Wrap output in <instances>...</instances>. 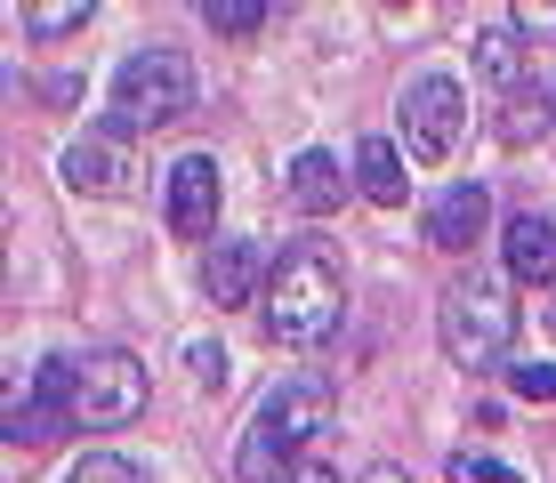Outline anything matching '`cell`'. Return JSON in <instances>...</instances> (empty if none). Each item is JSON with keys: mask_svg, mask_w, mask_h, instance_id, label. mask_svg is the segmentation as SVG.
Segmentation results:
<instances>
[{"mask_svg": "<svg viewBox=\"0 0 556 483\" xmlns=\"http://www.w3.org/2000/svg\"><path fill=\"white\" fill-rule=\"evenodd\" d=\"M435 331H444V355L459 371H492V363L516 346V298L501 275H459L435 306Z\"/></svg>", "mask_w": 556, "mask_h": 483, "instance_id": "obj_4", "label": "cell"}, {"mask_svg": "<svg viewBox=\"0 0 556 483\" xmlns=\"http://www.w3.org/2000/svg\"><path fill=\"white\" fill-rule=\"evenodd\" d=\"M363 483H412L404 468H371V475H363Z\"/></svg>", "mask_w": 556, "mask_h": 483, "instance_id": "obj_23", "label": "cell"}, {"mask_svg": "<svg viewBox=\"0 0 556 483\" xmlns=\"http://www.w3.org/2000/svg\"><path fill=\"white\" fill-rule=\"evenodd\" d=\"M266 250L258 242H210V258H202V290H210V306H258L266 298Z\"/></svg>", "mask_w": 556, "mask_h": 483, "instance_id": "obj_8", "label": "cell"}, {"mask_svg": "<svg viewBox=\"0 0 556 483\" xmlns=\"http://www.w3.org/2000/svg\"><path fill=\"white\" fill-rule=\"evenodd\" d=\"M484 226H492V193L476 178H459L452 193H435V209H428V242L444 250V258L476 250V242H484Z\"/></svg>", "mask_w": 556, "mask_h": 483, "instance_id": "obj_9", "label": "cell"}, {"mask_svg": "<svg viewBox=\"0 0 556 483\" xmlns=\"http://www.w3.org/2000/svg\"><path fill=\"white\" fill-rule=\"evenodd\" d=\"M355 186H363V202H379V209H395V202L412 193L395 138H363V145H355Z\"/></svg>", "mask_w": 556, "mask_h": 483, "instance_id": "obj_14", "label": "cell"}, {"mask_svg": "<svg viewBox=\"0 0 556 483\" xmlns=\"http://www.w3.org/2000/svg\"><path fill=\"white\" fill-rule=\"evenodd\" d=\"M331 428V379L299 371L282 379L275 395L251 411V428H242V452H235V475L242 483H291V459Z\"/></svg>", "mask_w": 556, "mask_h": 483, "instance_id": "obj_1", "label": "cell"}, {"mask_svg": "<svg viewBox=\"0 0 556 483\" xmlns=\"http://www.w3.org/2000/svg\"><path fill=\"white\" fill-rule=\"evenodd\" d=\"M89 25V0H33L25 9V33L33 41H65V33Z\"/></svg>", "mask_w": 556, "mask_h": 483, "instance_id": "obj_16", "label": "cell"}, {"mask_svg": "<svg viewBox=\"0 0 556 483\" xmlns=\"http://www.w3.org/2000/svg\"><path fill=\"white\" fill-rule=\"evenodd\" d=\"M459 129H468V89L452 81V73H419L404 89V153L412 162H452Z\"/></svg>", "mask_w": 556, "mask_h": 483, "instance_id": "obj_6", "label": "cell"}, {"mask_svg": "<svg viewBox=\"0 0 556 483\" xmlns=\"http://www.w3.org/2000/svg\"><path fill=\"white\" fill-rule=\"evenodd\" d=\"M291 483H339V475H331V468H299Z\"/></svg>", "mask_w": 556, "mask_h": 483, "instance_id": "obj_24", "label": "cell"}, {"mask_svg": "<svg viewBox=\"0 0 556 483\" xmlns=\"http://www.w3.org/2000/svg\"><path fill=\"white\" fill-rule=\"evenodd\" d=\"M508 386H516L525 403H556V363H516Z\"/></svg>", "mask_w": 556, "mask_h": 483, "instance_id": "obj_20", "label": "cell"}, {"mask_svg": "<svg viewBox=\"0 0 556 483\" xmlns=\"http://www.w3.org/2000/svg\"><path fill=\"white\" fill-rule=\"evenodd\" d=\"M73 419H65V403H56V386L41 371H25V379H9V443H56Z\"/></svg>", "mask_w": 556, "mask_h": 483, "instance_id": "obj_10", "label": "cell"}, {"mask_svg": "<svg viewBox=\"0 0 556 483\" xmlns=\"http://www.w3.org/2000/svg\"><path fill=\"white\" fill-rule=\"evenodd\" d=\"M548 331H556V290H548Z\"/></svg>", "mask_w": 556, "mask_h": 483, "instance_id": "obj_25", "label": "cell"}, {"mask_svg": "<svg viewBox=\"0 0 556 483\" xmlns=\"http://www.w3.org/2000/svg\"><path fill=\"white\" fill-rule=\"evenodd\" d=\"M65 483H146V475L129 468L122 452H81V459H73V475H65Z\"/></svg>", "mask_w": 556, "mask_h": 483, "instance_id": "obj_18", "label": "cell"}, {"mask_svg": "<svg viewBox=\"0 0 556 483\" xmlns=\"http://www.w3.org/2000/svg\"><path fill=\"white\" fill-rule=\"evenodd\" d=\"M194 379L210 386V395L226 386V355H218V346H194Z\"/></svg>", "mask_w": 556, "mask_h": 483, "instance_id": "obj_22", "label": "cell"}, {"mask_svg": "<svg viewBox=\"0 0 556 483\" xmlns=\"http://www.w3.org/2000/svg\"><path fill=\"white\" fill-rule=\"evenodd\" d=\"M508 25L525 33V41H532V33H556V0H516V9H508Z\"/></svg>", "mask_w": 556, "mask_h": 483, "instance_id": "obj_21", "label": "cell"}, {"mask_svg": "<svg viewBox=\"0 0 556 483\" xmlns=\"http://www.w3.org/2000/svg\"><path fill=\"white\" fill-rule=\"evenodd\" d=\"M501 258H508V282H541L556 290V218H508V234H501Z\"/></svg>", "mask_w": 556, "mask_h": 483, "instance_id": "obj_11", "label": "cell"}, {"mask_svg": "<svg viewBox=\"0 0 556 483\" xmlns=\"http://www.w3.org/2000/svg\"><path fill=\"white\" fill-rule=\"evenodd\" d=\"M41 379L56 386V403H65L73 428H129V419L146 411V363L122 355V346H89V355H56L41 363Z\"/></svg>", "mask_w": 556, "mask_h": 483, "instance_id": "obj_3", "label": "cell"}, {"mask_svg": "<svg viewBox=\"0 0 556 483\" xmlns=\"http://www.w3.org/2000/svg\"><path fill=\"white\" fill-rule=\"evenodd\" d=\"M258 315L282 346H323L339 331V315H348V282H339V266L323 250H282L275 275H266Z\"/></svg>", "mask_w": 556, "mask_h": 483, "instance_id": "obj_2", "label": "cell"}, {"mask_svg": "<svg viewBox=\"0 0 556 483\" xmlns=\"http://www.w3.org/2000/svg\"><path fill=\"white\" fill-rule=\"evenodd\" d=\"M210 33L251 41V33H266V9H258V0H218V9H210Z\"/></svg>", "mask_w": 556, "mask_h": 483, "instance_id": "obj_17", "label": "cell"}, {"mask_svg": "<svg viewBox=\"0 0 556 483\" xmlns=\"http://www.w3.org/2000/svg\"><path fill=\"white\" fill-rule=\"evenodd\" d=\"M476 81L501 89V97L525 89V33H516L508 16H492V25L476 33Z\"/></svg>", "mask_w": 556, "mask_h": 483, "instance_id": "obj_13", "label": "cell"}, {"mask_svg": "<svg viewBox=\"0 0 556 483\" xmlns=\"http://www.w3.org/2000/svg\"><path fill=\"white\" fill-rule=\"evenodd\" d=\"M129 145L122 138H81V145H65V186L73 193H129Z\"/></svg>", "mask_w": 556, "mask_h": 483, "instance_id": "obj_12", "label": "cell"}, {"mask_svg": "<svg viewBox=\"0 0 556 483\" xmlns=\"http://www.w3.org/2000/svg\"><path fill=\"white\" fill-rule=\"evenodd\" d=\"M226 209V178L210 153H186L178 169H169V226H178L186 242H210V226H218Z\"/></svg>", "mask_w": 556, "mask_h": 483, "instance_id": "obj_7", "label": "cell"}, {"mask_svg": "<svg viewBox=\"0 0 556 483\" xmlns=\"http://www.w3.org/2000/svg\"><path fill=\"white\" fill-rule=\"evenodd\" d=\"M194 105V65L178 49H138L113 73V129H169Z\"/></svg>", "mask_w": 556, "mask_h": 483, "instance_id": "obj_5", "label": "cell"}, {"mask_svg": "<svg viewBox=\"0 0 556 483\" xmlns=\"http://www.w3.org/2000/svg\"><path fill=\"white\" fill-rule=\"evenodd\" d=\"M444 475H452V483H525L516 468H501V459H484V452H459Z\"/></svg>", "mask_w": 556, "mask_h": 483, "instance_id": "obj_19", "label": "cell"}, {"mask_svg": "<svg viewBox=\"0 0 556 483\" xmlns=\"http://www.w3.org/2000/svg\"><path fill=\"white\" fill-rule=\"evenodd\" d=\"M339 193H348V178H339V162L323 145H306L299 162H291V202L306 209V218H331L339 209Z\"/></svg>", "mask_w": 556, "mask_h": 483, "instance_id": "obj_15", "label": "cell"}]
</instances>
